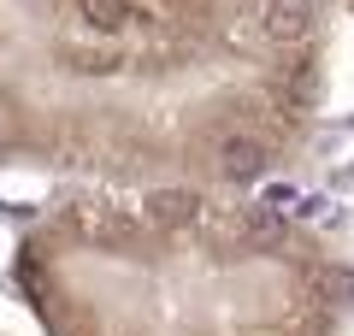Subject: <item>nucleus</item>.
Listing matches in <instances>:
<instances>
[{
    "instance_id": "f257e3e1",
    "label": "nucleus",
    "mask_w": 354,
    "mask_h": 336,
    "mask_svg": "<svg viewBox=\"0 0 354 336\" xmlns=\"http://www.w3.org/2000/svg\"><path fill=\"white\" fill-rule=\"evenodd\" d=\"M330 30H213L148 0H0V165L71 189H254L307 148Z\"/></svg>"
},
{
    "instance_id": "f03ea898",
    "label": "nucleus",
    "mask_w": 354,
    "mask_h": 336,
    "mask_svg": "<svg viewBox=\"0 0 354 336\" xmlns=\"http://www.w3.org/2000/svg\"><path fill=\"white\" fill-rule=\"evenodd\" d=\"M41 336H342L354 265L248 189H65L12 248Z\"/></svg>"
},
{
    "instance_id": "20e7f679",
    "label": "nucleus",
    "mask_w": 354,
    "mask_h": 336,
    "mask_svg": "<svg viewBox=\"0 0 354 336\" xmlns=\"http://www.w3.org/2000/svg\"><path fill=\"white\" fill-rule=\"evenodd\" d=\"M342 6H348V18H354V0H342Z\"/></svg>"
},
{
    "instance_id": "7ed1b4c3",
    "label": "nucleus",
    "mask_w": 354,
    "mask_h": 336,
    "mask_svg": "<svg viewBox=\"0 0 354 336\" xmlns=\"http://www.w3.org/2000/svg\"><path fill=\"white\" fill-rule=\"evenodd\" d=\"M213 30H330V0H148Z\"/></svg>"
}]
</instances>
